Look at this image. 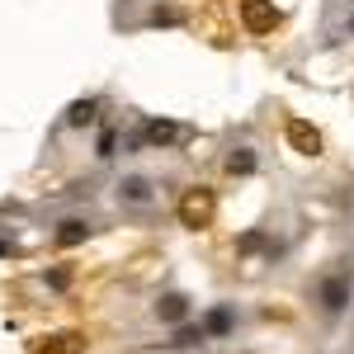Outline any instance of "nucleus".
Listing matches in <instances>:
<instances>
[{
    "label": "nucleus",
    "mask_w": 354,
    "mask_h": 354,
    "mask_svg": "<svg viewBox=\"0 0 354 354\" xmlns=\"http://www.w3.org/2000/svg\"><path fill=\"white\" fill-rule=\"evenodd\" d=\"M241 19L250 33H270L279 24V10H274L270 0H241Z\"/></svg>",
    "instance_id": "obj_2"
},
{
    "label": "nucleus",
    "mask_w": 354,
    "mask_h": 354,
    "mask_svg": "<svg viewBox=\"0 0 354 354\" xmlns=\"http://www.w3.org/2000/svg\"><path fill=\"white\" fill-rule=\"evenodd\" d=\"M0 255H10V241H0Z\"/></svg>",
    "instance_id": "obj_16"
},
{
    "label": "nucleus",
    "mask_w": 354,
    "mask_h": 354,
    "mask_svg": "<svg viewBox=\"0 0 354 354\" xmlns=\"http://www.w3.org/2000/svg\"><path fill=\"white\" fill-rule=\"evenodd\" d=\"M203 340V326H180L175 330V345H198Z\"/></svg>",
    "instance_id": "obj_13"
},
{
    "label": "nucleus",
    "mask_w": 354,
    "mask_h": 354,
    "mask_svg": "<svg viewBox=\"0 0 354 354\" xmlns=\"http://www.w3.org/2000/svg\"><path fill=\"white\" fill-rule=\"evenodd\" d=\"M151 198H156L151 180H142V175H128V180H118V203H133V208H142V203H151Z\"/></svg>",
    "instance_id": "obj_4"
},
{
    "label": "nucleus",
    "mask_w": 354,
    "mask_h": 354,
    "mask_svg": "<svg viewBox=\"0 0 354 354\" xmlns=\"http://www.w3.org/2000/svg\"><path fill=\"white\" fill-rule=\"evenodd\" d=\"M350 28H354V24H350Z\"/></svg>",
    "instance_id": "obj_17"
},
{
    "label": "nucleus",
    "mask_w": 354,
    "mask_h": 354,
    "mask_svg": "<svg viewBox=\"0 0 354 354\" xmlns=\"http://www.w3.org/2000/svg\"><path fill=\"white\" fill-rule=\"evenodd\" d=\"M95 156H104V161L113 156V133H104V137H100V151H95Z\"/></svg>",
    "instance_id": "obj_15"
},
{
    "label": "nucleus",
    "mask_w": 354,
    "mask_h": 354,
    "mask_svg": "<svg viewBox=\"0 0 354 354\" xmlns=\"http://www.w3.org/2000/svg\"><path fill=\"white\" fill-rule=\"evenodd\" d=\"M322 302H326V312H340V307L350 302V283H345V279H326V283H322Z\"/></svg>",
    "instance_id": "obj_8"
},
{
    "label": "nucleus",
    "mask_w": 354,
    "mask_h": 354,
    "mask_svg": "<svg viewBox=\"0 0 354 354\" xmlns=\"http://www.w3.org/2000/svg\"><path fill=\"white\" fill-rule=\"evenodd\" d=\"M288 142H293V151H302V156H317V151H322V133H317L312 123H302V118L288 123Z\"/></svg>",
    "instance_id": "obj_3"
},
{
    "label": "nucleus",
    "mask_w": 354,
    "mask_h": 354,
    "mask_svg": "<svg viewBox=\"0 0 354 354\" xmlns=\"http://www.w3.org/2000/svg\"><path fill=\"white\" fill-rule=\"evenodd\" d=\"M227 326H232V312H227V307H218V312L208 317V326H203V330H213V335H222Z\"/></svg>",
    "instance_id": "obj_12"
},
{
    "label": "nucleus",
    "mask_w": 354,
    "mask_h": 354,
    "mask_svg": "<svg viewBox=\"0 0 354 354\" xmlns=\"http://www.w3.org/2000/svg\"><path fill=\"white\" fill-rule=\"evenodd\" d=\"M95 113H100L95 100H76V104L66 109V128H90V123H95Z\"/></svg>",
    "instance_id": "obj_10"
},
{
    "label": "nucleus",
    "mask_w": 354,
    "mask_h": 354,
    "mask_svg": "<svg viewBox=\"0 0 354 354\" xmlns=\"http://www.w3.org/2000/svg\"><path fill=\"white\" fill-rule=\"evenodd\" d=\"M156 317H161V322H185V317H189V298H185V293H165V298L156 302Z\"/></svg>",
    "instance_id": "obj_7"
},
{
    "label": "nucleus",
    "mask_w": 354,
    "mask_h": 354,
    "mask_svg": "<svg viewBox=\"0 0 354 354\" xmlns=\"http://www.w3.org/2000/svg\"><path fill=\"white\" fill-rule=\"evenodd\" d=\"M33 354H81V335H76V330L48 335V345H33Z\"/></svg>",
    "instance_id": "obj_6"
},
{
    "label": "nucleus",
    "mask_w": 354,
    "mask_h": 354,
    "mask_svg": "<svg viewBox=\"0 0 354 354\" xmlns=\"http://www.w3.org/2000/svg\"><path fill=\"white\" fill-rule=\"evenodd\" d=\"M151 24H180V15L175 10H151Z\"/></svg>",
    "instance_id": "obj_14"
},
{
    "label": "nucleus",
    "mask_w": 354,
    "mask_h": 354,
    "mask_svg": "<svg viewBox=\"0 0 354 354\" xmlns=\"http://www.w3.org/2000/svg\"><path fill=\"white\" fill-rule=\"evenodd\" d=\"M142 142H147V147H175V142H185V128H180V123H165V118H156V123H147Z\"/></svg>",
    "instance_id": "obj_5"
},
{
    "label": "nucleus",
    "mask_w": 354,
    "mask_h": 354,
    "mask_svg": "<svg viewBox=\"0 0 354 354\" xmlns=\"http://www.w3.org/2000/svg\"><path fill=\"white\" fill-rule=\"evenodd\" d=\"M255 170V151L250 147H232L227 151V175H250Z\"/></svg>",
    "instance_id": "obj_11"
},
{
    "label": "nucleus",
    "mask_w": 354,
    "mask_h": 354,
    "mask_svg": "<svg viewBox=\"0 0 354 354\" xmlns=\"http://www.w3.org/2000/svg\"><path fill=\"white\" fill-rule=\"evenodd\" d=\"M213 208H218L213 189H189L180 198V222H185V227H208V222H213Z\"/></svg>",
    "instance_id": "obj_1"
},
{
    "label": "nucleus",
    "mask_w": 354,
    "mask_h": 354,
    "mask_svg": "<svg viewBox=\"0 0 354 354\" xmlns=\"http://www.w3.org/2000/svg\"><path fill=\"white\" fill-rule=\"evenodd\" d=\"M85 236H90V222L85 218H66L57 227V245H81Z\"/></svg>",
    "instance_id": "obj_9"
}]
</instances>
